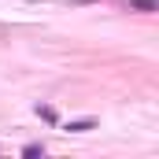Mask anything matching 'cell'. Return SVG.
I'll use <instances>...</instances> for the list:
<instances>
[{
  "instance_id": "obj_1",
  "label": "cell",
  "mask_w": 159,
  "mask_h": 159,
  "mask_svg": "<svg viewBox=\"0 0 159 159\" xmlns=\"http://www.w3.org/2000/svg\"><path fill=\"white\" fill-rule=\"evenodd\" d=\"M63 129H70V133H85V129H96V119H74V122H67Z\"/></svg>"
},
{
  "instance_id": "obj_3",
  "label": "cell",
  "mask_w": 159,
  "mask_h": 159,
  "mask_svg": "<svg viewBox=\"0 0 159 159\" xmlns=\"http://www.w3.org/2000/svg\"><path fill=\"white\" fill-rule=\"evenodd\" d=\"M129 7H137V11H159V4L156 0H126Z\"/></svg>"
},
{
  "instance_id": "obj_4",
  "label": "cell",
  "mask_w": 159,
  "mask_h": 159,
  "mask_svg": "<svg viewBox=\"0 0 159 159\" xmlns=\"http://www.w3.org/2000/svg\"><path fill=\"white\" fill-rule=\"evenodd\" d=\"M22 156H26V159H34V156H44V144H26V148H22Z\"/></svg>"
},
{
  "instance_id": "obj_2",
  "label": "cell",
  "mask_w": 159,
  "mask_h": 159,
  "mask_svg": "<svg viewBox=\"0 0 159 159\" xmlns=\"http://www.w3.org/2000/svg\"><path fill=\"white\" fill-rule=\"evenodd\" d=\"M37 115L48 122V126H56V122H59V115H56V107H52V104H37Z\"/></svg>"
}]
</instances>
